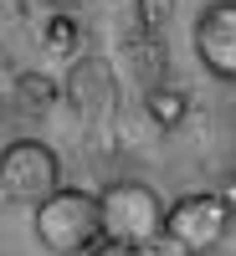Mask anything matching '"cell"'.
I'll return each mask as SVG.
<instances>
[{
	"label": "cell",
	"mask_w": 236,
	"mask_h": 256,
	"mask_svg": "<svg viewBox=\"0 0 236 256\" xmlns=\"http://www.w3.org/2000/svg\"><path fill=\"white\" fill-rule=\"evenodd\" d=\"M36 241L52 256H88L103 241V220H98V195L77 184H62L57 195L36 205Z\"/></svg>",
	"instance_id": "cell-1"
},
{
	"label": "cell",
	"mask_w": 236,
	"mask_h": 256,
	"mask_svg": "<svg viewBox=\"0 0 236 256\" xmlns=\"http://www.w3.org/2000/svg\"><path fill=\"white\" fill-rule=\"evenodd\" d=\"M98 220H103V241H118L128 251L164 230V200L144 180H113L108 190H98Z\"/></svg>",
	"instance_id": "cell-2"
},
{
	"label": "cell",
	"mask_w": 236,
	"mask_h": 256,
	"mask_svg": "<svg viewBox=\"0 0 236 256\" xmlns=\"http://www.w3.org/2000/svg\"><path fill=\"white\" fill-rule=\"evenodd\" d=\"M62 190V154L41 138H11L0 148V200L36 210Z\"/></svg>",
	"instance_id": "cell-3"
},
{
	"label": "cell",
	"mask_w": 236,
	"mask_h": 256,
	"mask_svg": "<svg viewBox=\"0 0 236 256\" xmlns=\"http://www.w3.org/2000/svg\"><path fill=\"white\" fill-rule=\"evenodd\" d=\"M62 98H67V108H72L82 123L113 118V108H118V72H113V62L98 56V52L72 56L67 82H62Z\"/></svg>",
	"instance_id": "cell-4"
},
{
	"label": "cell",
	"mask_w": 236,
	"mask_h": 256,
	"mask_svg": "<svg viewBox=\"0 0 236 256\" xmlns=\"http://www.w3.org/2000/svg\"><path fill=\"white\" fill-rule=\"evenodd\" d=\"M164 236L169 241H180L185 251H216L226 236H231V226H226V205L221 195H180L175 205H164Z\"/></svg>",
	"instance_id": "cell-5"
},
{
	"label": "cell",
	"mask_w": 236,
	"mask_h": 256,
	"mask_svg": "<svg viewBox=\"0 0 236 256\" xmlns=\"http://www.w3.org/2000/svg\"><path fill=\"white\" fill-rule=\"evenodd\" d=\"M195 56L210 77L236 82V0H210L195 16Z\"/></svg>",
	"instance_id": "cell-6"
},
{
	"label": "cell",
	"mask_w": 236,
	"mask_h": 256,
	"mask_svg": "<svg viewBox=\"0 0 236 256\" xmlns=\"http://www.w3.org/2000/svg\"><path fill=\"white\" fill-rule=\"evenodd\" d=\"M57 102H62V82H52L47 72H16V82H11V108L26 118V123L47 118Z\"/></svg>",
	"instance_id": "cell-7"
},
{
	"label": "cell",
	"mask_w": 236,
	"mask_h": 256,
	"mask_svg": "<svg viewBox=\"0 0 236 256\" xmlns=\"http://www.w3.org/2000/svg\"><path fill=\"white\" fill-rule=\"evenodd\" d=\"M144 113H149V123H154L159 134H175L190 118V92L175 88V82H154V88L144 92Z\"/></svg>",
	"instance_id": "cell-8"
},
{
	"label": "cell",
	"mask_w": 236,
	"mask_h": 256,
	"mask_svg": "<svg viewBox=\"0 0 236 256\" xmlns=\"http://www.w3.org/2000/svg\"><path fill=\"white\" fill-rule=\"evenodd\" d=\"M128 62H134V72L149 82V88H154V82H164L169 56H164V46H159L154 31H139V26H134V36H128Z\"/></svg>",
	"instance_id": "cell-9"
},
{
	"label": "cell",
	"mask_w": 236,
	"mask_h": 256,
	"mask_svg": "<svg viewBox=\"0 0 236 256\" xmlns=\"http://www.w3.org/2000/svg\"><path fill=\"white\" fill-rule=\"evenodd\" d=\"M41 46H47L52 56H72L82 46V20L72 10H52L47 20H41Z\"/></svg>",
	"instance_id": "cell-10"
},
{
	"label": "cell",
	"mask_w": 236,
	"mask_h": 256,
	"mask_svg": "<svg viewBox=\"0 0 236 256\" xmlns=\"http://www.w3.org/2000/svg\"><path fill=\"white\" fill-rule=\"evenodd\" d=\"M169 16H175V0H134V26H139V31L164 36Z\"/></svg>",
	"instance_id": "cell-11"
},
{
	"label": "cell",
	"mask_w": 236,
	"mask_h": 256,
	"mask_svg": "<svg viewBox=\"0 0 236 256\" xmlns=\"http://www.w3.org/2000/svg\"><path fill=\"white\" fill-rule=\"evenodd\" d=\"M128 256H195V251H185L180 241H169L164 230H159L154 241H144V246H128Z\"/></svg>",
	"instance_id": "cell-12"
},
{
	"label": "cell",
	"mask_w": 236,
	"mask_h": 256,
	"mask_svg": "<svg viewBox=\"0 0 236 256\" xmlns=\"http://www.w3.org/2000/svg\"><path fill=\"white\" fill-rule=\"evenodd\" d=\"M26 20V0H0V31H16Z\"/></svg>",
	"instance_id": "cell-13"
},
{
	"label": "cell",
	"mask_w": 236,
	"mask_h": 256,
	"mask_svg": "<svg viewBox=\"0 0 236 256\" xmlns=\"http://www.w3.org/2000/svg\"><path fill=\"white\" fill-rule=\"evenodd\" d=\"M216 195H221V205H226V226H231V236H236V174L216 190Z\"/></svg>",
	"instance_id": "cell-14"
},
{
	"label": "cell",
	"mask_w": 236,
	"mask_h": 256,
	"mask_svg": "<svg viewBox=\"0 0 236 256\" xmlns=\"http://www.w3.org/2000/svg\"><path fill=\"white\" fill-rule=\"evenodd\" d=\"M88 256H128V251H123V246H118V241H98V246H93V251H88Z\"/></svg>",
	"instance_id": "cell-15"
},
{
	"label": "cell",
	"mask_w": 236,
	"mask_h": 256,
	"mask_svg": "<svg viewBox=\"0 0 236 256\" xmlns=\"http://www.w3.org/2000/svg\"><path fill=\"white\" fill-rule=\"evenodd\" d=\"M47 6H57V10H72V6H82V0H47Z\"/></svg>",
	"instance_id": "cell-16"
}]
</instances>
